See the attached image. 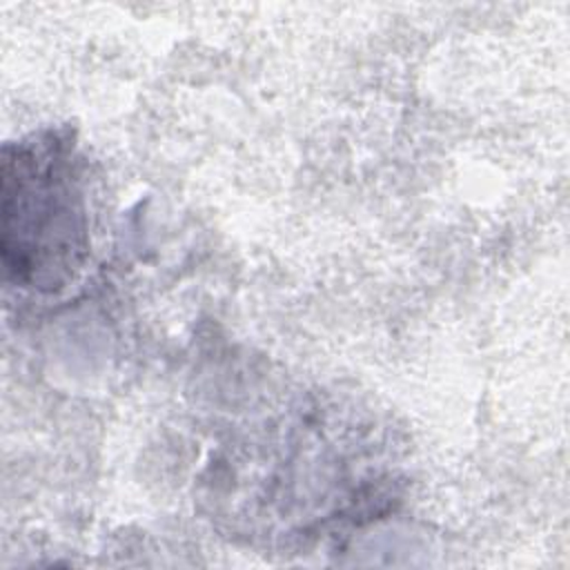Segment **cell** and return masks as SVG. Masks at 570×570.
<instances>
[{
    "instance_id": "cell-1",
    "label": "cell",
    "mask_w": 570,
    "mask_h": 570,
    "mask_svg": "<svg viewBox=\"0 0 570 570\" xmlns=\"http://www.w3.org/2000/svg\"><path fill=\"white\" fill-rule=\"evenodd\" d=\"M87 249L80 191L71 158L56 138L4 147L2 261L20 285H65Z\"/></svg>"
}]
</instances>
